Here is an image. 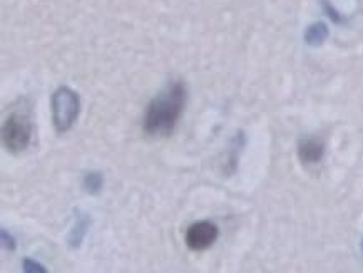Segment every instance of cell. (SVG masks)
I'll use <instances>...</instances> for the list:
<instances>
[{
	"mask_svg": "<svg viewBox=\"0 0 363 273\" xmlns=\"http://www.w3.org/2000/svg\"><path fill=\"white\" fill-rule=\"evenodd\" d=\"M186 103V85L174 81L151 101L146 109L142 129L149 136H168L179 123Z\"/></svg>",
	"mask_w": 363,
	"mask_h": 273,
	"instance_id": "cell-1",
	"label": "cell"
},
{
	"mask_svg": "<svg viewBox=\"0 0 363 273\" xmlns=\"http://www.w3.org/2000/svg\"><path fill=\"white\" fill-rule=\"evenodd\" d=\"M32 140V123L26 111H14L2 124V142L12 154L26 151Z\"/></svg>",
	"mask_w": 363,
	"mask_h": 273,
	"instance_id": "cell-2",
	"label": "cell"
},
{
	"mask_svg": "<svg viewBox=\"0 0 363 273\" xmlns=\"http://www.w3.org/2000/svg\"><path fill=\"white\" fill-rule=\"evenodd\" d=\"M52 123L57 133H67L79 116V96L71 88H59L52 94Z\"/></svg>",
	"mask_w": 363,
	"mask_h": 273,
	"instance_id": "cell-3",
	"label": "cell"
},
{
	"mask_svg": "<svg viewBox=\"0 0 363 273\" xmlns=\"http://www.w3.org/2000/svg\"><path fill=\"white\" fill-rule=\"evenodd\" d=\"M219 230L211 222L193 223L186 231V245L193 251L208 250L218 240Z\"/></svg>",
	"mask_w": 363,
	"mask_h": 273,
	"instance_id": "cell-4",
	"label": "cell"
},
{
	"mask_svg": "<svg viewBox=\"0 0 363 273\" xmlns=\"http://www.w3.org/2000/svg\"><path fill=\"white\" fill-rule=\"evenodd\" d=\"M325 154V144L321 140L316 138H308V140L301 141L298 146V156L300 160L307 165H315V163L321 161Z\"/></svg>",
	"mask_w": 363,
	"mask_h": 273,
	"instance_id": "cell-5",
	"label": "cell"
},
{
	"mask_svg": "<svg viewBox=\"0 0 363 273\" xmlns=\"http://www.w3.org/2000/svg\"><path fill=\"white\" fill-rule=\"evenodd\" d=\"M84 188L85 191H89L91 195H97L103 188V176H101V173H96V171H92V173H87L84 176Z\"/></svg>",
	"mask_w": 363,
	"mask_h": 273,
	"instance_id": "cell-6",
	"label": "cell"
},
{
	"mask_svg": "<svg viewBox=\"0 0 363 273\" xmlns=\"http://www.w3.org/2000/svg\"><path fill=\"white\" fill-rule=\"evenodd\" d=\"M326 34H328V31H326V27L323 26V24H315V26H312L308 28L307 42L312 44V46H316V44L323 42Z\"/></svg>",
	"mask_w": 363,
	"mask_h": 273,
	"instance_id": "cell-7",
	"label": "cell"
},
{
	"mask_svg": "<svg viewBox=\"0 0 363 273\" xmlns=\"http://www.w3.org/2000/svg\"><path fill=\"white\" fill-rule=\"evenodd\" d=\"M85 231H87V220H85V218L83 217V218L79 220V222H77L74 231H72V235H71V247H72V248L79 247L81 240L84 238Z\"/></svg>",
	"mask_w": 363,
	"mask_h": 273,
	"instance_id": "cell-8",
	"label": "cell"
},
{
	"mask_svg": "<svg viewBox=\"0 0 363 273\" xmlns=\"http://www.w3.org/2000/svg\"><path fill=\"white\" fill-rule=\"evenodd\" d=\"M24 270L26 272H40V273H46L47 270L42 267V265L37 263V262H32L31 258H26L24 260Z\"/></svg>",
	"mask_w": 363,
	"mask_h": 273,
	"instance_id": "cell-9",
	"label": "cell"
},
{
	"mask_svg": "<svg viewBox=\"0 0 363 273\" xmlns=\"http://www.w3.org/2000/svg\"><path fill=\"white\" fill-rule=\"evenodd\" d=\"M2 242L6 248H9V250H15V243H14V238H12L10 235H7V231H2Z\"/></svg>",
	"mask_w": 363,
	"mask_h": 273,
	"instance_id": "cell-10",
	"label": "cell"
},
{
	"mask_svg": "<svg viewBox=\"0 0 363 273\" xmlns=\"http://www.w3.org/2000/svg\"><path fill=\"white\" fill-rule=\"evenodd\" d=\"M362 250H363V243H362Z\"/></svg>",
	"mask_w": 363,
	"mask_h": 273,
	"instance_id": "cell-11",
	"label": "cell"
}]
</instances>
